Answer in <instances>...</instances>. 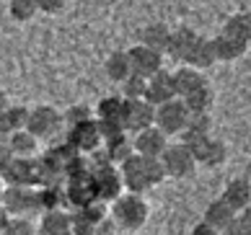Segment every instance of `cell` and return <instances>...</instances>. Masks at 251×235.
I'll list each match as a JSON object with an SVG mask.
<instances>
[{
  "instance_id": "cell-18",
  "label": "cell",
  "mask_w": 251,
  "mask_h": 235,
  "mask_svg": "<svg viewBox=\"0 0 251 235\" xmlns=\"http://www.w3.org/2000/svg\"><path fill=\"white\" fill-rule=\"evenodd\" d=\"M220 199L228 207H233L236 212L246 210V207L251 204V181L249 178H233V181H228Z\"/></svg>"
},
{
  "instance_id": "cell-11",
  "label": "cell",
  "mask_w": 251,
  "mask_h": 235,
  "mask_svg": "<svg viewBox=\"0 0 251 235\" xmlns=\"http://www.w3.org/2000/svg\"><path fill=\"white\" fill-rule=\"evenodd\" d=\"M192 153H194V158H197L200 165H207V168H218V165H223V163L228 161L226 142L218 140V137H212V135L202 137L200 142H194L192 145Z\"/></svg>"
},
{
  "instance_id": "cell-22",
  "label": "cell",
  "mask_w": 251,
  "mask_h": 235,
  "mask_svg": "<svg viewBox=\"0 0 251 235\" xmlns=\"http://www.w3.org/2000/svg\"><path fill=\"white\" fill-rule=\"evenodd\" d=\"M181 101H184V106L189 109V114H210L212 106H215V91H212L210 83H204V86L187 93Z\"/></svg>"
},
{
  "instance_id": "cell-39",
  "label": "cell",
  "mask_w": 251,
  "mask_h": 235,
  "mask_svg": "<svg viewBox=\"0 0 251 235\" xmlns=\"http://www.w3.org/2000/svg\"><path fill=\"white\" fill-rule=\"evenodd\" d=\"M0 202H3V186H0Z\"/></svg>"
},
{
  "instance_id": "cell-7",
  "label": "cell",
  "mask_w": 251,
  "mask_h": 235,
  "mask_svg": "<svg viewBox=\"0 0 251 235\" xmlns=\"http://www.w3.org/2000/svg\"><path fill=\"white\" fill-rule=\"evenodd\" d=\"M122 171V181H125V191H132V194H145L153 189L151 178H148V171H145V158L140 153H132L127 161L119 165Z\"/></svg>"
},
{
  "instance_id": "cell-3",
  "label": "cell",
  "mask_w": 251,
  "mask_h": 235,
  "mask_svg": "<svg viewBox=\"0 0 251 235\" xmlns=\"http://www.w3.org/2000/svg\"><path fill=\"white\" fill-rule=\"evenodd\" d=\"M161 163L166 168V176H171V178H189V176H194V171L200 165L194 153H192V147L184 142L166 147L161 155Z\"/></svg>"
},
{
  "instance_id": "cell-19",
  "label": "cell",
  "mask_w": 251,
  "mask_h": 235,
  "mask_svg": "<svg viewBox=\"0 0 251 235\" xmlns=\"http://www.w3.org/2000/svg\"><path fill=\"white\" fill-rule=\"evenodd\" d=\"M39 230H42V235H70L73 233V214L62 212V210L42 212Z\"/></svg>"
},
{
  "instance_id": "cell-20",
  "label": "cell",
  "mask_w": 251,
  "mask_h": 235,
  "mask_svg": "<svg viewBox=\"0 0 251 235\" xmlns=\"http://www.w3.org/2000/svg\"><path fill=\"white\" fill-rule=\"evenodd\" d=\"M104 150H106L109 163L122 165L127 158L135 153V145H132V140L127 137V132H117L111 137H104Z\"/></svg>"
},
{
  "instance_id": "cell-17",
  "label": "cell",
  "mask_w": 251,
  "mask_h": 235,
  "mask_svg": "<svg viewBox=\"0 0 251 235\" xmlns=\"http://www.w3.org/2000/svg\"><path fill=\"white\" fill-rule=\"evenodd\" d=\"M174 91H176V98H184L187 93H192L194 88H200L207 83V78H204V72L192 68V65H181L179 70H174Z\"/></svg>"
},
{
  "instance_id": "cell-37",
  "label": "cell",
  "mask_w": 251,
  "mask_h": 235,
  "mask_svg": "<svg viewBox=\"0 0 251 235\" xmlns=\"http://www.w3.org/2000/svg\"><path fill=\"white\" fill-rule=\"evenodd\" d=\"M8 217H11V214H8V212L3 210V204H0V235H3V230H5V225H8Z\"/></svg>"
},
{
  "instance_id": "cell-8",
  "label": "cell",
  "mask_w": 251,
  "mask_h": 235,
  "mask_svg": "<svg viewBox=\"0 0 251 235\" xmlns=\"http://www.w3.org/2000/svg\"><path fill=\"white\" fill-rule=\"evenodd\" d=\"M122 121H125L127 132H143V129L155 124V106L148 103L145 98H135V101L125 98V117H122Z\"/></svg>"
},
{
  "instance_id": "cell-31",
  "label": "cell",
  "mask_w": 251,
  "mask_h": 235,
  "mask_svg": "<svg viewBox=\"0 0 251 235\" xmlns=\"http://www.w3.org/2000/svg\"><path fill=\"white\" fill-rule=\"evenodd\" d=\"M3 235H34V225L24 217V214H11Z\"/></svg>"
},
{
  "instance_id": "cell-24",
  "label": "cell",
  "mask_w": 251,
  "mask_h": 235,
  "mask_svg": "<svg viewBox=\"0 0 251 235\" xmlns=\"http://www.w3.org/2000/svg\"><path fill=\"white\" fill-rule=\"evenodd\" d=\"M104 70H106V78L114 80V83H122L132 75V65H129V54L125 49H117L111 52L106 62H104Z\"/></svg>"
},
{
  "instance_id": "cell-13",
  "label": "cell",
  "mask_w": 251,
  "mask_h": 235,
  "mask_svg": "<svg viewBox=\"0 0 251 235\" xmlns=\"http://www.w3.org/2000/svg\"><path fill=\"white\" fill-rule=\"evenodd\" d=\"M132 145H135V153H140L145 158H161L163 150L169 147V135L153 124V127L143 129V132H135Z\"/></svg>"
},
{
  "instance_id": "cell-34",
  "label": "cell",
  "mask_w": 251,
  "mask_h": 235,
  "mask_svg": "<svg viewBox=\"0 0 251 235\" xmlns=\"http://www.w3.org/2000/svg\"><path fill=\"white\" fill-rule=\"evenodd\" d=\"M220 235H251V233H249V230L244 228V225L238 222V217H236V220L230 222V225H228L226 230H220Z\"/></svg>"
},
{
  "instance_id": "cell-23",
  "label": "cell",
  "mask_w": 251,
  "mask_h": 235,
  "mask_svg": "<svg viewBox=\"0 0 251 235\" xmlns=\"http://www.w3.org/2000/svg\"><path fill=\"white\" fill-rule=\"evenodd\" d=\"M218 62L215 57V47H212V39H207V36H200L197 44L192 47V52H189V57L184 65H192V68H197V70H207L212 68V65Z\"/></svg>"
},
{
  "instance_id": "cell-6",
  "label": "cell",
  "mask_w": 251,
  "mask_h": 235,
  "mask_svg": "<svg viewBox=\"0 0 251 235\" xmlns=\"http://www.w3.org/2000/svg\"><path fill=\"white\" fill-rule=\"evenodd\" d=\"M68 145L78 153H96V150L104 145V132H101L99 121L96 119H88L83 124L70 127V135H68Z\"/></svg>"
},
{
  "instance_id": "cell-25",
  "label": "cell",
  "mask_w": 251,
  "mask_h": 235,
  "mask_svg": "<svg viewBox=\"0 0 251 235\" xmlns=\"http://www.w3.org/2000/svg\"><path fill=\"white\" fill-rule=\"evenodd\" d=\"M36 142H39V137H34L29 129H18V132L8 135V150L13 153V158H34Z\"/></svg>"
},
{
  "instance_id": "cell-33",
  "label": "cell",
  "mask_w": 251,
  "mask_h": 235,
  "mask_svg": "<svg viewBox=\"0 0 251 235\" xmlns=\"http://www.w3.org/2000/svg\"><path fill=\"white\" fill-rule=\"evenodd\" d=\"M36 8H39V13H47V16H57L62 13V8L68 0H34Z\"/></svg>"
},
{
  "instance_id": "cell-36",
  "label": "cell",
  "mask_w": 251,
  "mask_h": 235,
  "mask_svg": "<svg viewBox=\"0 0 251 235\" xmlns=\"http://www.w3.org/2000/svg\"><path fill=\"white\" fill-rule=\"evenodd\" d=\"M236 217H238V222H241V225H244V228L251 233V204L246 207V210H241V212L236 214Z\"/></svg>"
},
{
  "instance_id": "cell-27",
  "label": "cell",
  "mask_w": 251,
  "mask_h": 235,
  "mask_svg": "<svg viewBox=\"0 0 251 235\" xmlns=\"http://www.w3.org/2000/svg\"><path fill=\"white\" fill-rule=\"evenodd\" d=\"M26 121H29V109L24 106H11L0 114V135H11L18 129H26Z\"/></svg>"
},
{
  "instance_id": "cell-29",
  "label": "cell",
  "mask_w": 251,
  "mask_h": 235,
  "mask_svg": "<svg viewBox=\"0 0 251 235\" xmlns=\"http://www.w3.org/2000/svg\"><path fill=\"white\" fill-rule=\"evenodd\" d=\"M8 13H11L13 21L26 24L39 13V8H36L34 0H8Z\"/></svg>"
},
{
  "instance_id": "cell-12",
  "label": "cell",
  "mask_w": 251,
  "mask_h": 235,
  "mask_svg": "<svg viewBox=\"0 0 251 235\" xmlns=\"http://www.w3.org/2000/svg\"><path fill=\"white\" fill-rule=\"evenodd\" d=\"M127 54H129L132 72L135 75H143V78H151V75H155L158 70L163 68V54L151 49V47H145V44H135Z\"/></svg>"
},
{
  "instance_id": "cell-21",
  "label": "cell",
  "mask_w": 251,
  "mask_h": 235,
  "mask_svg": "<svg viewBox=\"0 0 251 235\" xmlns=\"http://www.w3.org/2000/svg\"><path fill=\"white\" fill-rule=\"evenodd\" d=\"M236 210L233 207H228L223 199H215V202H210L207 204V210H204V214H202V222H207L210 228H215L218 233L220 230H226L230 222L236 220Z\"/></svg>"
},
{
  "instance_id": "cell-2",
  "label": "cell",
  "mask_w": 251,
  "mask_h": 235,
  "mask_svg": "<svg viewBox=\"0 0 251 235\" xmlns=\"http://www.w3.org/2000/svg\"><path fill=\"white\" fill-rule=\"evenodd\" d=\"M91 184H94V194L96 199L101 202H114L117 196L125 194V181H122V171L119 165L114 163H104V165H96L91 171Z\"/></svg>"
},
{
  "instance_id": "cell-30",
  "label": "cell",
  "mask_w": 251,
  "mask_h": 235,
  "mask_svg": "<svg viewBox=\"0 0 251 235\" xmlns=\"http://www.w3.org/2000/svg\"><path fill=\"white\" fill-rule=\"evenodd\" d=\"M122 86V98L127 101H135V98H145V86H148V78H143V75H129L127 80L119 83Z\"/></svg>"
},
{
  "instance_id": "cell-14",
  "label": "cell",
  "mask_w": 251,
  "mask_h": 235,
  "mask_svg": "<svg viewBox=\"0 0 251 235\" xmlns=\"http://www.w3.org/2000/svg\"><path fill=\"white\" fill-rule=\"evenodd\" d=\"M176 98V91H174V75L171 70H158L155 75L148 78V86H145V101L153 103V106H161V103Z\"/></svg>"
},
{
  "instance_id": "cell-28",
  "label": "cell",
  "mask_w": 251,
  "mask_h": 235,
  "mask_svg": "<svg viewBox=\"0 0 251 235\" xmlns=\"http://www.w3.org/2000/svg\"><path fill=\"white\" fill-rule=\"evenodd\" d=\"M223 31L236 36V39L251 44V13L249 11H241V13H233L226 21V26H223Z\"/></svg>"
},
{
  "instance_id": "cell-9",
  "label": "cell",
  "mask_w": 251,
  "mask_h": 235,
  "mask_svg": "<svg viewBox=\"0 0 251 235\" xmlns=\"http://www.w3.org/2000/svg\"><path fill=\"white\" fill-rule=\"evenodd\" d=\"M3 210L8 214H26V212H34L39 210V202H36V191L31 186H13L8 184L3 189Z\"/></svg>"
},
{
  "instance_id": "cell-5",
  "label": "cell",
  "mask_w": 251,
  "mask_h": 235,
  "mask_svg": "<svg viewBox=\"0 0 251 235\" xmlns=\"http://www.w3.org/2000/svg\"><path fill=\"white\" fill-rule=\"evenodd\" d=\"M62 127V114L54 106H36L29 109V121H26V129L39 137V140H47L54 137Z\"/></svg>"
},
{
  "instance_id": "cell-15",
  "label": "cell",
  "mask_w": 251,
  "mask_h": 235,
  "mask_svg": "<svg viewBox=\"0 0 251 235\" xmlns=\"http://www.w3.org/2000/svg\"><path fill=\"white\" fill-rule=\"evenodd\" d=\"M197 39H200V34L194 31V29H189V26H179V29L171 31V39H169V47H166V54L174 57V60H179V62H187L192 47L197 44Z\"/></svg>"
},
{
  "instance_id": "cell-38",
  "label": "cell",
  "mask_w": 251,
  "mask_h": 235,
  "mask_svg": "<svg viewBox=\"0 0 251 235\" xmlns=\"http://www.w3.org/2000/svg\"><path fill=\"white\" fill-rule=\"evenodd\" d=\"M5 109H8V96H5V91L0 88V114H3Z\"/></svg>"
},
{
  "instance_id": "cell-32",
  "label": "cell",
  "mask_w": 251,
  "mask_h": 235,
  "mask_svg": "<svg viewBox=\"0 0 251 235\" xmlns=\"http://www.w3.org/2000/svg\"><path fill=\"white\" fill-rule=\"evenodd\" d=\"M88 119H94L88 106H73V109H68V114L62 117V121H68V127L83 124V121H88Z\"/></svg>"
},
{
  "instance_id": "cell-10",
  "label": "cell",
  "mask_w": 251,
  "mask_h": 235,
  "mask_svg": "<svg viewBox=\"0 0 251 235\" xmlns=\"http://www.w3.org/2000/svg\"><path fill=\"white\" fill-rule=\"evenodd\" d=\"M0 176L8 178V184L13 186H34L36 181H42V168L34 158H13Z\"/></svg>"
},
{
  "instance_id": "cell-1",
  "label": "cell",
  "mask_w": 251,
  "mask_h": 235,
  "mask_svg": "<svg viewBox=\"0 0 251 235\" xmlns=\"http://www.w3.org/2000/svg\"><path fill=\"white\" fill-rule=\"evenodd\" d=\"M148 214H151V207L143 199V194H132L125 191L122 196L114 199V210H111V217L122 230H140L148 222Z\"/></svg>"
},
{
  "instance_id": "cell-16",
  "label": "cell",
  "mask_w": 251,
  "mask_h": 235,
  "mask_svg": "<svg viewBox=\"0 0 251 235\" xmlns=\"http://www.w3.org/2000/svg\"><path fill=\"white\" fill-rule=\"evenodd\" d=\"M212 47H215L218 62H236V60L244 57L246 49H249L246 42H241V39H236V36H230L226 31H220L215 39H212Z\"/></svg>"
},
{
  "instance_id": "cell-4",
  "label": "cell",
  "mask_w": 251,
  "mask_h": 235,
  "mask_svg": "<svg viewBox=\"0 0 251 235\" xmlns=\"http://www.w3.org/2000/svg\"><path fill=\"white\" fill-rule=\"evenodd\" d=\"M187 119H189V109L184 106L181 98H171L155 106V127L163 129L166 135H181L184 127H187Z\"/></svg>"
},
{
  "instance_id": "cell-26",
  "label": "cell",
  "mask_w": 251,
  "mask_h": 235,
  "mask_svg": "<svg viewBox=\"0 0 251 235\" xmlns=\"http://www.w3.org/2000/svg\"><path fill=\"white\" fill-rule=\"evenodd\" d=\"M169 39H171V29L166 24H148L143 34H140V44L151 47V49L166 54V47H169Z\"/></svg>"
},
{
  "instance_id": "cell-35",
  "label": "cell",
  "mask_w": 251,
  "mask_h": 235,
  "mask_svg": "<svg viewBox=\"0 0 251 235\" xmlns=\"http://www.w3.org/2000/svg\"><path fill=\"white\" fill-rule=\"evenodd\" d=\"M192 235H220V233H218L215 228H210L207 222H197V225L192 228Z\"/></svg>"
}]
</instances>
